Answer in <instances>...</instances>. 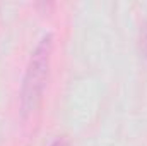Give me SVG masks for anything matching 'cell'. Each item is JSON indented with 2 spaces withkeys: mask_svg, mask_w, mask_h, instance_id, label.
<instances>
[{
  "mask_svg": "<svg viewBox=\"0 0 147 146\" xmlns=\"http://www.w3.org/2000/svg\"><path fill=\"white\" fill-rule=\"evenodd\" d=\"M51 52H53V35L48 33L38 41L34 50L31 52V57L26 65V72L22 77L21 110L24 117L36 112L43 100L48 77H50Z\"/></svg>",
  "mask_w": 147,
  "mask_h": 146,
  "instance_id": "cell-1",
  "label": "cell"
},
{
  "mask_svg": "<svg viewBox=\"0 0 147 146\" xmlns=\"http://www.w3.org/2000/svg\"><path fill=\"white\" fill-rule=\"evenodd\" d=\"M140 50H142V53L147 57V26L144 28V31L140 35Z\"/></svg>",
  "mask_w": 147,
  "mask_h": 146,
  "instance_id": "cell-2",
  "label": "cell"
},
{
  "mask_svg": "<svg viewBox=\"0 0 147 146\" xmlns=\"http://www.w3.org/2000/svg\"><path fill=\"white\" fill-rule=\"evenodd\" d=\"M51 146H67V141H65L63 138H60V139H57V141H55Z\"/></svg>",
  "mask_w": 147,
  "mask_h": 146,
  "instance_id": "cell-3",
  "label": "cell"
}]
</instances>
